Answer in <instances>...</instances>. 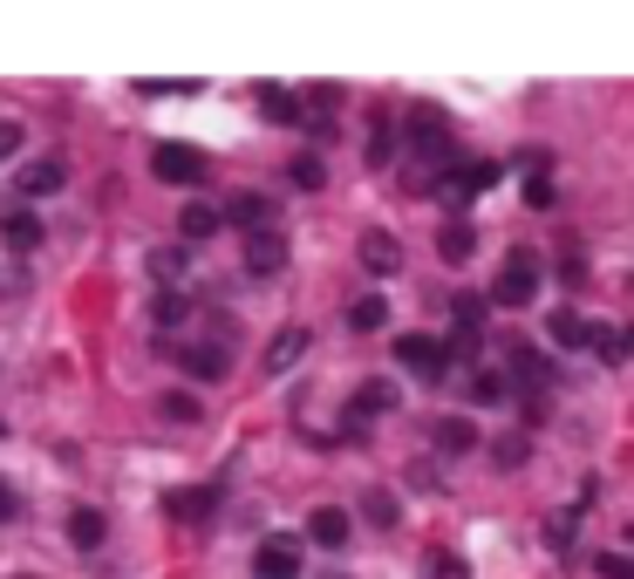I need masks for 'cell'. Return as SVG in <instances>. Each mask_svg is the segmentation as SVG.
<instances>
[{"instance_id":"cell-1","label":"cell","mask_w":634,"mask_h":579,"mask_svg":"<svg viewBox=\"0 0 634 579\" xmlns=\"http://www.w3.org/2000/svg\"><path fill=\"white\" fill-rule=\"evenodd\" d=\"M539 280H546V266H539V253H532V246H519V253L505 259V274H498L492 300H498V307H526V300L539 293Z\"/></svg>"},{"instance_id":"cell-2","label":"cell","mask_w":634,"mask_h":579,"mask_svg":"<svg viewBox=\"0 0 634 579\" xmlns=\"http://www.w3.org/2000/svg\"><path fill=\"white\" fill-rule=\"evenodd\" d=\"M150 171H157V184L191 191V184H205V150H191V143H157V150H150Z\"/></svg>"},{"instance_id":"cell-3","label":"cell","mask_w":634,"mask_h":579,"mask_svg":"<svg viewBox=\"0 0 634 579\" xmlns=\"http://www.w3.org/2000/svg\"><path fill=\"white\" fill-rule=\"evenodd\" d=\"M505 382H511V389H519V396H546L552 389V362L539 355V347H505Z\"/></svg>"},{"instance_id":"cell-4","label":"cell","mask_w":634,"mask_h":579,"mask_svg":"<svg viewBox=\"0 0 634 579\" xmlns=\"http://www.w3.org/2000/svg\"><path fill=\"white\" fill-rule=\"evenodd\" d=\"M395 362H403L416 382H444V375H451L444 341H430V334H403V341H395Z\"/></svg>"},{"instance_id":"cell-5","label":"cell","mask_w":634,"mask_h":579,"mask_svg":"<svg viewBox=\"0 0 634 579\" xmlns=\"http://www.w3.org/2000/svg\"><path fill=\"white\" fill-rule=\"evenodd\" d=\"M492 184H498V164H457V171H451V178L437 184V199H444L451 212H464L471 199H485Z\"/></svg>"},{"instance_id":"cell-6","label":"cell","mask_w":634,"mask_h":579,"mask_svg":"<svg viewBox=\"0 0 634 579\" xmlns=\"http://www.w3.org/2000/svg\"><path fill=\"white\" fill-rule=\"evenodd\" d=\"M157 512H165V518H178V525H198V518H212V512H219V484L165 491V497H157Z\"/></svg>"},{"instance_id":"cell-7","label":"cell","mask_w":634,"mask_h":579,"mask_svg":"<svg viewBox=\"0 0 634 579\" xmlns=\"http://www.w3.org/2000/svg\"><path fill=\"white\" fill-rule=\"evenodd\" d=\"M253 579H300V538H260Z\"/></svg>"},{"instance_id":"cell-8","label":"cell","mask_w":634,"mask_h":579,"mask_svg":"<svg viewBox=\"0 0 634 579\" xmlns=\"http://www.w3.org/2000/svg\"><path fill=\"white\" fill-rule=\"evenodd\" d=\"M225 225H240L246 239H260V232H273V199L266 191H240V199L225 205Z\"/></svg>"},{"instance_id":"cell-9","label":"cell","mask_w":634,"mask_h":579,"mask_svg":"<svg viewBox=\"0 0 634 579\" xmlns=\"http://www.w3.org/2000/svg\"><path fill=\"white\" fill-rule=\"evenodd\" d=\"M62 184H68V164H62V158H34V164H21V178H14L21 199H49V191H62Z\"/></svg>"},{"instance_id":"cell-10","label":"cell","mask_w":634,"mask_h":579,"mask_svg":"<svg viewBox=\"0 0 634 579\" xmlns=\"http://www.w3.org/2000/svg\"><path fill=\"white\" fill-rule=\"evenodd\" d=\"M281 266H287V239H281V232H260V239H246V274H253V280H273Z\"/></svg>"},{"instance_id":"cell-11","label":"cell","mask_w":634,"mask_h":579,"mask_svg":"<svg viewBox=\"0 0 634 579\" xmlns=\"http://www.w3.org/2000/svg\"><path fill=\"white\" fill-rule=\"evenodd\" d=\"M171 362H178L191 382H225V368H232V362H225V347H212V341H205V347H178Z\"/></svg>"},{"instance_id":"cell-12","label":"cell","mask_w":634,"mask_h":579,"mask_svg":"<svg viewBox=\"0 0 634 579\" xmlns=\"http://www.w3.org/2000/svg\"><path fill=\"white\" fill-rule=\"evenodd\" d=\"M307 538H314L321 553H341V546H348V512H341V505L307 512Z\"/></svg>"},{"instance_id":"cell-13","label":"cell","mask_w":634,"mask_h":579,"mask_svg":"<svg viewBox=\"0 0 634 579\" xmlns=\"http://www.w3.org/2000/svg\"><path fill=\"white\" fill-rule=\"evenodd\" d=\"M0 239H8L14 253H34V246H42V218H34L28 205H8V212H0Z\"/></svg>"},{"instance_id":"cell-14","label":"cell","mask_w":634,"mask_h":579,"mask_svg":"<svg viewBox=\"0 0 634 579\" xmlns=\"http://www.w3.org/2000/svg\"><path fill=\"white\" fill-rule=\"evenodd\" d=\"M103 538H109V518H103L96 505H75V512H68V546H75V553H96Z\"/></svg>"},{"instance_id":"cell-15","label":"cell","mask_w":634,"mask_h":579,"mask_svg":"<svg viewBox=\"0 0 634 579\" xmlns=\"http://www.w3.org/2000/svg\"><path fill=\"white\" fill-rule=\"evenodd\" d=\"M219 225H225V212H219L212 199H191V205L178 212V232H184V239H219Z\"/></svg>"},{"instance_id":"cell-16","label":"cell","mask_w":634,"mask_h":579,"mask_svg":"<svg viewBox=\"0 0 634 579\" xmlns=\"http://www.w3.org/2000/svg\"><path fill=\"white\" fill-rule=\"evenodd\" d=\"M546 334H552V347H593V321L573 314V307H560V314L546 321Z\"/></svg>"},{"instance_id":"cell-17","label":"cell","mask_w":634,"mask_h":579,"mask_svg":"<svg viewBox=\"0 0 634 579\" xmlns=\"http://www.w3.org/2000/svg\"><path fill=\"white\" fill-rule=\"evenodd\" d=\"M300 355H307V328H281V334H273V347H266V375H287Z\"/></svg>"},{"instance_id":"cell-18","label":"cell","mask_w":634,"mask_h":579,"mask_svg":"<svg viewBox=\"0 0 634 579\" xmlns=\"http://www.w3.org/2000/svg\"><path fill=\"white\" fill-rule=\"evenodd\" d=\"M437 450H444V457L478 450V422H471V416H444V422H437Z\"/></svg>"},{"instance_id":"cell-19","label":"cell","mask_w":634,"mask_h":579,"mask_svg":"<svg viewBox=\"0 0 634 579\" xmlns=\"http://www.w3.org/2000/svg\"><path fill=\"white\" fill-rule=\"evenodd\" d=\"M437 253H444V259H451V266H464V259H471V253H478V232H471V225H464V218H451V225H444V232H437Z\"/></svg>"},{"instance_id":"cell-20","label":"cell","mask_w":634,"mask_h":579,"mask_svg":"<svg viewBox=\"0 0 634 579\" xmlns=\"http://www.w3.org/2000/svg\"><path fill=\"white\" fill-rule=\"evenodd\" d=\"M362 266H369V274H395V266H403V253H395L389 232H369V239H362Z\"/></svg>"},{"instance_id":"cell-21","label":"cell","mask_w":634,"mask_h":579,"mask_svg":"<svg viewBox=\"0 0 634 579\" xmlns=\"http://www.w3.org/2000/svg\"><path fill=\"white\" fill-rule=\"evenodd\" d=\"M389 321V300H376V293H362V300H348V328L355 334H376Z\"/></svg>"},{"instance_id":"cell-22","label":"cell","mask_w":634,"mask_h":579,"mask_svg":"<svg viewBox=\"0 0 634 579\" xmlns=\"http://www.w3.org/2000/svg\"><path fill=\"white\" fill-rule=\"evenodd\" d=\"M260 109L273 116V124H300V116H307V103H300V96H287V89H273V83L260 89Z\"/></svg>"},{"instance_id":"cell-23","label":"cell","mask_w":634,"mask_h":579,"mask_svg":"<svg viewBox=\"0 0 634 579\" xmlns=\"http://www.w3.org/2000/svg\"><path fill=\"white\" fill-rule=\"evenodd\" d=\"M355 409H362V416H389L395 409V382H362V389H355Z\"/></svg>"},{"instance_id":"cell-24","label":"cell","mask_w":634,"mask_h":579,"mask_svg":"<svg viewBox=\"0 0 634 579\" xmlns=\"http://www.w3.org/2000/svg\"><path fill=\"white\" fill-rule=\"evenodd\" d=\"M184 314H191V300H184L178 287H165V293H157V300H150V321H157V328H178Z\"/></svg>"},{"instance_id":"cell-25","label":"cell","mask_w":634,"mask_h":579,"mask_svg":"<svg viewBox=\"0 0 634 579\" xmlns=\"http://www.w3.org/2000/svg\"><path fill=\"white\" fill-rule=\"evenodd\" d=\"M157 416H165V422H198L205 409H198V396H191V389H171V396H157Z\"/></svg>"},{"instance_id":"cell-26","label":"cell","mask_w":634,"mask_h":579,"mask_svg":"<svg viewBox=\"0 0 634 579\" xmlns=\"http://www.w3.org/2000/svg\"><path fill=\"white\" fill-rule=\"evenodd\" d=\"M492 457H498V471H519V463L532 457V443L519 430H505V437H492Z\"/></svg>"},{"instance_id":"cell-27","label":"cell","mask_w":634,"mask_h":579,"mask_svg":"<svg viewBox=\"0 0 634 579\" xmlns=\"http://www.w3.org/2000/svg\"><path fill=\"white\" fill-rule=\"evenodd\" d=\"M341 109V89L335 83H321V89H307V116H314V130H328V116Z\"/></svg>"},{"instance_id":"cell-28","label":"cell","mask_w":634,"mask_h":579,"mask_svg":"<svg viewBox=\"0 0 634 579\" xmlns=\"http://www.w3.org/2000/svg\"><path fill=\"white\" fill-rule=\"evenodd\" d=\"M287 178H294L300 191H321V184H328V164H321V158L307 150V158H294V164H287Z\"/></svg>"},{"instance_id":"cell-29","label":"cell","mask_w":634,"mask_h":579,"mask_svg":"<svg viewBox=\"0 0 634 579\" xmlns=\"http://www.w3.org/2000/svg\"><path fill=\"white\" fill-rule=\"evenodd\" d=\"M485 307H492L485 293H457V300H451V314H457V328H478V334H485Z\"/></svg>"},{"instance_id":"cell-30","label":"cell","mask_w":634,"mask_h":579,"mask_svg":"<svg viewBox=\"0 0 634 579\" xmlns=\"http://www.w3.org/2000/svg\"><path fill=\"white\" fill-rule=\"evenodd\" d=\"M505 389H511V382H505L498 368H478V375H471V396H478V403H505Z\"/></svg>"},{"instance_id":"cell-31","label":"cell","mask_w":634,"mask_h":579,"mask_svg":"<svg viewBox=\"0 0 634 579\" xmlns=\"http://www.w3.org/2000/svg\"><path fill=\"white\" fill-rule=\"evenodd\" d=\"M362 512H369V525H382V532H389V525H395V497H389V491H369V497H362Z\"/></svg>"},{"instance_id":"cell-32","label":"cell","mask_w":634,"mask_h":579,"mask_svg":"<svg viewBox=\"0 0 634 579\" xmlns=\"http://www.w3.org/2000/svg\"><path fill=\"white\" fill-rule=\"evenodd\" d=\"M150 274H157V280H178V274H184V246H165V253H150Z\"/></svg>"},{"instance_id":"cell-33","label":"cell","mask_w":634,"mask_h":579,"mask_svg":"<svg viewBox=\"0 0 634 579\" xmlns=\"http://www.w3.org/2000/svg\"><path fill=\"white\" fill-rule=\"evenodd\" d=\"M552 199H560V191H552V178H546V171H532V178H526V205H532V212H546Z\"/></svg>"},{"instance_id":"cell-34","label":"cell","mask_w":634,"mask_h":579,"mask_svg":"<svg viewBox=\"0 0 634 579\" xmlns=\"http://www.w3.org/2000/svg\"><path fill=\"white\" fill-rule=\"evenodd\" d=\"M573 525H580V518H573V512H560V518L546 525V546H552V553H567V546H573Z\"/></svg>"},{"instance_id":"cell-35","label":"cell","mask_w":634,"mask_h":579,"mask_svg":"<svg viewBox=\"0 0 634 579\" xmlns=\"http://www.w3.org/2000/svg\"><path fill=\"white\" fill-rule=\"evenodd\" d=\"M21 124H14V116H0V164H8V158H21Z\"/></svg>"},{"instance_id":"cell-36","label":"cell","mask_w":634,"mask_h":579,"mask_svg":"<svg viewBox=\"0 0 634 579\" xmlns=\"http://www.w3.org/2000/svg\"><path fill=\"white\" fill-rule=\"evenodd\" d=\"M389 150H395V137H389V124L376 116V137H369V164H376V171L389 164Z\"/></svg>"},{"instance_id":"cell-37","label":"cell","mask_w":634,"mask_h":579,"mask_svg":"<svg viewBox=\"0 0 634 579\" xmlns=\"http://www.w3.org/2000/svg\"><path fill=\"white\" fill-rule=\"evenodd\" d=\"M593 355H601V362H621V334H614V328H593Z\"/></svg>"},{"instance_id":"cell-38","label":"cell","mask_w":634,"mask_h":579,"mask_svg":"<svg viewBox=\"0 0 634 579\" xmlns=\"http://www.w3.org/2000/svg\"><path fill=\"white\" fill-rule=\"evenodd\" d=\"M560 280H567V287H580V280H587V259H580V253H573V246H567V253H560Z\"/></svg>"},{"instance_id":"cell-39","label":"cell","mask_w":634,"mask_h":579,"mask_svg":"<svg viewBox=\"0 0 634 579\" xmlns=\"http://www.w3.org/2000/svg\"><path fill=\"white\" fill-rule=\"evenodd\" d=\"M593 566H601L607 579H634V559H621V553H601V559H593Z\"/></svg>"},{"instance_id":"cell-40","label":"cell","mask_w":634,"mask_h":579,"mask_svg":"<svg viewBox=\"0 0 634 579\" xmlns=\"http://www.w3.org/2000/svg\"><path fill=\"white\" fill-rule=\"evenodd\" d=\"M430 579H464V572H457V559H451V553H430Z\"/></svg>"},{"instance_id":"cell-41","label":"cell","mask_w":634,"mask_h":579,"mask_svg":"<svg viewBox=\"0 0 634 579\" xmlns=\"http://www.w3.org/2000/svg\"><path fill=\"white\" fill-rule=\"evenodd\" d=\"M14 512H21V491H14V484H0V525H8Z\"/></svg>"},{"instance_id":"cell-42","label":"cell","mask_w":634,"mask_h":579,"mask_svg":"<svg viewBox=\"0 0 634 579\" xmlns=\"http://www.w3.org/2000/svg\"><path fill=\"white\" fill-rule=\"evenodd\" d=\"M621 355H627V362H634V321H627V328H621Z\"/></svg>"},{"instance_id":"cell-43","label":"cell","mask_w":634,"mask_h":579,"mask_svg":"<svg viewBox=\"0 0 634 579\" xmlns=\"http://www.w3.org/2000/svg\"><path fill=\"white\" fill-rule=\"evenodd\" d=\"M14 579H42V572H14Z\"/></svg>"},{"instance_id":"cell-44","label":"cell","mask_w":634,"mask_h":579,"mask_svg":"<svg viewBox=\"0 0 634 579\" xmlns=\"http://www.w3.org/2000/svg\"><path fill=\"white\" fill-rule=\"evenodd\" d=\"M103 579H116V572H103Z\"/></svg>"},{"instance_id":"cell-45","label":"cell","mask_w":634,"mask_h":579,"mask_svg":"<svg viewBox=\"0 0 634 579\" xmlns=\"http://www.w3.org/2000/svg\"><path fill=\"white\" fill-rule=\"evenodd\" d=\"M0 430H8V422H0Z\"/></svg>"}]
</instances>
